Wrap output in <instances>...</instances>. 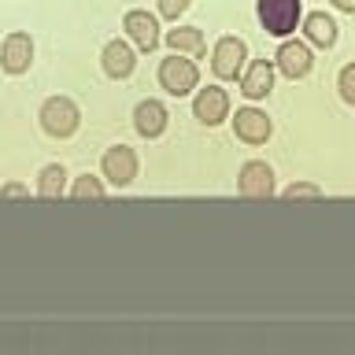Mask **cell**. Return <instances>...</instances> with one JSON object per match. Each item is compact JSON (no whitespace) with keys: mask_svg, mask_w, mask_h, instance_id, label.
<instances>
[{"mask_svg":"<svg viewBox=\"0 0 355 355\" xmlns=\"http://www.w3.org/2000/svg\"><path fill=\"white\" fill-rule=\"evenodd\" d=\"M71 196H74V200H100V196H104V185H100L93 174H82V178L74 182Z\"/></svg>","mask_w":355,"mask_h":355,"instance_id":"obj_18","label":"cell"},{"mask_svg":"<svg viewBox=\"0 0 355 355\" xmlns=\"http://www.w3.org/2000/svg\"><path fill=\"white\" fill-rule=\"evenodd\" d=\"M63 185H67V171H63L60 163H52V166H44V171H41L37 196H44V200H60V196H63Z\"/></svg>","mask_w":355,"mask_h":355,"instance_id":"obj_17","label":"cell"},{"mask_svg":"<svg viewBox=\"0 0 355 355\" xmlns=\"http://www.w3.org/2000/svg\"><path fill=\"white\" fill-rule=\"evenodd\" d=\"M304 30H307V41L318 44V49H333V44H337V22H333L326 11H315V15H307Z\"/></svg>","mask_w":355,"mask_h":355,"instance_id":"obj_15","label":"cell"},{"mask_svg":"<svg viewBox=\"0 0 355 355\" xmlns=\"http://www.w3.org/2000/svg\"><path fill=\"white\" fill-rule=\"evenodd\" d=\"M196 63L193 60H182V55H171V60L159 63V85L166 89L171 96H189L196 89Z\"/></svg>","mask_w":355,"mask_h":355,"instance_id":"obj_3","label":"cell"},{"mask_svg":"<svg viewBox=\"0 0 355 355\" xmlns=\"http://www.w3.org/2000/svg\"><path fill=\"white\" fill-rule=\"evenodd\" d=\"M0 63H4V71L8 74H22V71H30V63H33V41H30V33H8L4 37V52H0Z\"/></svg>","mask_w":355,"mask_h":355,"instance_id":"obj_8","label":"cell"},{"mask_svg":"<svg viewBox=\"0 0 355 355\" xmlns=\"http://www.w3.org/2000/svg\"><path fill=\"white\" fill-rule=\"evenodd\" d=\"M41 126L49 137H71V133L82 126V111H78L74 100H67V96H52V100H44V107H41Z\"/></svg>","mask_w":355,"mask_h":355,"instance_id":"obj_1","label":"cell"},{"mask_svg":"<svg viewBox=\"0 0 355 355\" xmlns=\"http://www.w3.org/2000/svg\"><path fill=\"white\" fill-rule=\"evenodd\" d=\"M333 4H337L340 11H348V15H355V0H333Z\"/></svg>","mask_w":355,"mask_h":355,"instance_id":"obj_23","label":"cell"},{"mask_svg":"<svg viewBox=\"0 0 355 355\" xmlns=\"http://www.w3.org/2000/svg\"><path fill=\"white\" fill-rule=\"evenodd\" d=\"M0 196H4V200H11V196H26V189H22V185H4V189H0Z\"/></svg>","mask_w":355,"mask_h":355,"instance_id":"obj_22","label":"cell"},{"mask_svg":"<svg viewBox=\"0 0 355 355\" xmlns=\"http://www.w3.org/2000/svg\"><path fill=\"white\" fill-rule=\"evenodd\" d=\"M122 26H126L130 41L137 44L141 52H152L155 44H159V22H155V15H148V11H130V15L122 19Z\"/></svg>","mask_w":355,"mask_h":355,"instance_id":"obj_9","label":"cell"},{"mask_svg":"<svg viewBox=\"0 0 355 355\" xmlns=\"http://www.w3.org/2000/svg\"><path fill=\"white\" fill-rule=\"evenodd\" d=\"M193 115L204 122V126H218V122L230 115V96H226V89H218V85L200 89L196 100H193Z\"/></svg>","mask_w":355,"mask_h":355,"instance_id":"obj_7","label":"cell"},{"mask_svg":"<svg viewBox=\"0 0 355 355\" xmlns=\"http://www.w3.org/2000/svg\"><path fill=\"white\" fill-rule=\"evenodd\" d=\"M337 89H340L344 104H352V107H355V63H348V67L340 71V78H337Z\"/></svg>","mask_w":355,"mask_h":355,"instance_id":"obj_19","label":"cell"},{"mask_svg":"<svg viewBox=\"0 0 355 355\" xmlns=\"http://www.w3.org/2000/svg\"><path fill=\"white\" fill-rule=\"evenodd\" d=\"M166 44H171L174 52H193V55H200V52H204V33H200L196 26H178V30L166 33Z\"/></svg>","mask_w":355,"mask_h":355,"instance_id":"obj_16","label":"cell"},{"mask_svg":"<svg viewBox=\"0 0 355 355\" xmlns=\"http://www.w3.org/2000/svg\"><path fill=\"white\" fill-rule=\"evenodd\" d=\"M166 107L159 104V100H141L137 111H133V126H137L141 137H159V133L166 130Z\"/></svg>","mask_w":355,"mask_h":355,"instance_id":"obj_13","label":"cell"},{"mask_svg":"<svg viewBox=\"0 0 355 355\" xmlns=\"http://www.w3.org/2000/svg\"><path fill=\"white\" fill-rule=\"evenodd\" d=\"M237 189H241V196H248V200L274 196V171H270L263 159L244 163V166H241V178H237Z\"/></svg>","mask_w":355,"mask_h":355,"instance_id":"obj_4","label":"cell"},{"mask_svg":"<svg viewBox=\"0 0 355 355\" xmlns=\"http://www.w3.org/2000/svg\"><path fill=\"white\" fill-rule=\"evenodd\" d=\"M270 89H274V67L266 63V60H255L248 71L241 74V93L248 96V100L270 96Z\"/></svg>","mask_w":355,"mask_h":355,"instance_id":"obj_12","label":"cell"},{"mask_svg":"<svg viewBox=\"0 0 355 355\" xmlns=\"http://www.w3.org/2000/svg\"><path fill=\"white\" fill-rule=\"evenodd\" d=\"M137 60H133V49L126 41H107L104 44V74L107 78H130Z\"/></svg>","mask_w":355,"mask_h":355,"instance_id":"obj_14","label":"cell"},{"mask_svg":"<svg viewBox=\"0 0 355 355\" xmlns=\"http://www.w3.org/2000/svg\"><path fill=\"white\" fill-rule=\"evenodd\" d=\"M185 8H189V0H159V15L174 19V22H178V15H182Z\"/></svg>","mask_w":355,"mask_h":355,"instance_id":"obj_20","label":"cell"},{"mask_svg":"<svg viewBox=\"0 0 355 355\" xmlns=\"http://www.w3.org/2000/svg\"><path fill=\"white\" fill-rule=\"evenodd\" d=\"M296 196H322V189H318V185H307V182L288 185V189H285V200H296Z\"/></svg>","mask_w":355,"mask_h":355,"instance_id":"obj_21","label":"cell"},{"mask_svg":"<svg viewBox=\"0 0 355 355\" xmlns=\"http://www.w3.org/2000/svg\"><path fill=\"white\" fill-rule=\"evenodd\" d=\"M233 130H237V137L241 141H248V144H263L266 137H270V119L263 115V111H255V107H241L237 111V119H233Z\"/></svg>","mask_w":355,"mask_h":355,"instance_id":"obj_10","label":"cell"},{"mask_svg":"<svg viewBox=\"0 0 355 355\" xmlns=\"http://www.w3.org/2000/svg\"><path fill=\"white\" fill-rule=\"evenodd\" d=\"M277 71H282L285 78H304L311 71V49L300 41H285L282 49H277Z\"/></svg>","mask_w":355,"mask_h":355,"instance_id":"obj_11","label":"cell"},{"mask_svg":"<svg viewBox=\"0 0 355 355\" xmlns=\"http://www.w3.org/2000/svg\"><path fill=\"white\" fill-rule=\"evenodd\" d=\"M255 11H259L263 30L274 37H288L300 22V0H259Z\"/></svg>","mask_w":355,"mask_h":355,"instance_id":"obj_2","label":"cell"},{"mask_svg":"<svg viewBox=\"0 0 355 355\" xmlns=\"http://www.w3.org/2000/svg\"><path fill=\"white\" fill-rule=\"evenodd\" d=\"M244 60H248V44H244L241 37H222L215 44V60H211V67H215L218 78H241Z\"/></svg>","mask_w":355,"mask_h":355,"instance_id":"obj_5","label":"cell"},{"mask_svg":"<svg viewBox=\"0 0 355 355\" xmlns=\"http://www.w3.org/2000/svg\"><path fill=\"white\" fill-rule=\"evenodd\" d=\"M104 178L115 189L130 185L133 178H137V155H133V148H126V144H115V148L104 152Z\"/></svg>","mask_w":355,"mask_h":355,"instance_id":"obj_6","label":"cell"}]
</instances>
